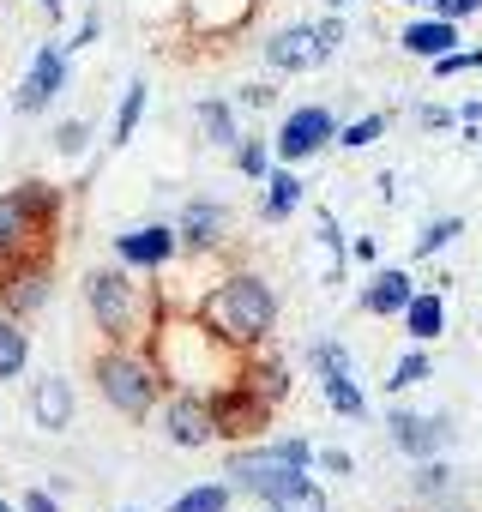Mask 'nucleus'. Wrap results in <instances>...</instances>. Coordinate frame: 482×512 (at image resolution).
<instances>
[{
	"instance_id": "1",
	"label": "nucleus",
	"mask_w": 482,
	"mask_h": 512,
	"mask_svg": "<svg viewBox=\"0 0 482 512\" xmlns=\"http://www.w3.org/2000/svg\"><path fill=\"white\" fill-rule=\"evenodd\" d=\"M193 314H199L235 356H248V350L272 344V332H278V290H272L260 272H229V278H217V284L199 296Z\"/></svg>"
},
{
	"instance_id": "2",
	"label": "nucleus",
	"mask_w": 482,
	"mask_h": 512,
	"mask_svg": "<svg viewBox=\"0 0 482 512\" xmlns=\"http://www.w3.org/2000/svg\"><path fill=\"white\" fill-rule=\"evenodd\" d=\"M85 308L97 314V332L109 344H151V332L163 326V308L157 296L133 278V266H97L85 272Z\"/></svg>"
},
{
	"instance_id": "3",
	"label": "nucleus",
	"mask_w": 482,
	"mask_h": 512,
	"mask_svg": "<svg viewBox=\"0 0 482 512\" xmlns=\"http://www.w3.org/2000/svg\"><path fill=\"white\" fill-rule=\"evenodd\" d=\"M91 380H97L103 404L115 416H127V422H145L169 398V380H163L151 344H109V350H97L91 356Z\"/></svg>"
},
{
	"instance_id": "4",
	"label": "nucleus",
	"mask_w": 482,
	"mask_h": 512,
	"mask_svg": "<svg viewBox=\"0 0 482 512\" xmlns=\"http://www.w3.org/2000/svg\"><path fill=\"white\" fill-rule=\"evenodd\" d=\"M61 187L49 181H19L0 193V272L31 260V253H55V229H61Z\"/></svg>"
},
{
	"instance_id": "5",
	"label": "nucleus",
	"mask_w": 482,
	"mask_h": 512,
	"mask_svg": "<svg viewBox=\"0 0 482 512\" xmlns=\"http://www.w3.org/2000/svg\"><path fill=\"white\" fill-rule=\"evenodd\" d=\"M320 464V452L302 440V434H284V440H241V446H229V464H223V476H229V488H241V494H272L278 482H290V476H308Z\"/></svg>"
},
{
	"instance_id": "6",
	"label": "nucleus",
	"mask_w": 482,
	"mask_h": 512,
	"mask_svg": "<svg viewBox=\"0 0 482 512\" xmlns=\"http://www.w3.org/2000/svg\"><path fill=\"white\" fill-rule=\"evenodd\" d=\"M49 296H55V253H31V260H19V266L0 272V308H7L13 320L43 314Z\"/></svg>"
},
{
	"instance_id": "7",
	"label": "nucleus",
	"mask_w": 482,
	"mask_h": 512,
	"mask_svg": "<svg viewBox=\"0 0 482 512\" xmlns=\"http://www.w3.org/2000/svg\"><path fill=\"white\" fill-rule=\"evenodd\" d=\"M326 145H338V121H332L326 103H302V109H290L284 127H278V139H272L278 163H308V157H320Z\"/></svg>"
},
{
	"instance_id": "8",
	"label": "nucleus",
	"mask_w": 482,
	"mask_h": 512,
	"mask_svg": "<svg viewBox=\"0 0 482 512\" xmlns=\"http://www.w3.org/2000/svg\"><path fill=\"white\" fill-rule=\"evenodd\" d=\"M163 434L181 452L211 446L217 440V404H211V392H169L163 398Z\"/></svg>"
},
{
	"instance_id": "9",
	"label": "nucleus",
	"mask_w": 482,
	"mask_h": 512,
	"mask_svg": "<svg viewBox=\"0 0 482 512\" xmlns=\"http://www.w3.org/2000/svg\"><path fill=\"white\" fill-rule=\"evenodd\" d=\"M211 404H217V440H235L241 446V440H260V428H272V404L241 386V374L229 386H217Z\"/></svg>"
},
{
	"instance_id": "10",
	"label": "nucleus",
	"mask_w": 482,
	"mask_h": 512,
	"mask_svg": "<svg viewBox=\"0 0 482 512\" xmlns=\"http://www.w3.org/2000/svg\"><path fill=\"white\" fill-rule=\"evenodd\" d=\"M181 253V229L175 223H133L115 235V260L133 266V272H163Z\"/></svg>"
},
{
	"instance_id": "11",
	"label": "nucleus",
	"mask_w": 482,
	"mask_h": 512,
	"mask_svg": "<svg viewBox=\"0 0 482 512\" xmlns=\"http://www.w3.org/2000/svg\"><path fill=\"white\" fill-rule=\"evenodd\" d=\"M61 91H67V43H43V49L31 55V73H25L13 109H19V115H43Z\"/></svg>"
},
{
	"instance_id": "12",
	"label": "nucleus",
	"mask_w": 482,
	"mask_h": 512,
	"mask_svg": "<svg viewBox=\"0 0 482 512\" xmlns=\"http://www.w3.org/2000/svg\"><path fill=\"white\" fill-rule=\"evenodd\" d=\"M386 440L404 458H440L446 440H452V422L446 416H428V410H392L386 416Z\"/></svg>"
},
{
	"instance_id": "13",
	"label": "nucleus",
	"mask_w": 482,
	"mask_h": 512,
	"mask_svg": "<svg viewBox=\"0 0 482 512\" xmlns=\"http://www.w3.org/2000/svg\"><path fill=\"white\" fill-rule=\"evenodd\" d=\"M266 61H272L278 73H314V67L332 61V49H326L320 25H284V31L266 37Z\"/></svg>"
},
{
	"instance_id": "14",
	"label": "nucleus",
	"mask_w": 482,
	"mask_h": 512,
	"mask_svg": "<svg viewBox=\"0 0 482 512\" xmlns=\"http://www.w3.org/2000/svg\"><path fill=\"white\" fill-rule=\"evenodd\" d=\"M260 0H181V19L193 25V37L217 43V37H235L241 25H254Z\"/></svg>"
},
{
	"instance_id": "15",
	"label": "nucleus",
	"mask_w": 482,
	"mask_h": 512,
	"mask_svg": "<svg viewBox=\"0 0 482 512\" xmlns=\"http://www.w3.org/2000/svg\"><path fill=\"white\" fill-rule=\"evenodd\" d=\"M241 386H248L254 398H266V404L278 410V404L290 398V386H296V380H290V362H284L272 344H260V350L241 356Z\"/></svg>"
},
{
	"instance_id": "16",
	"label": "nucleus",
	"mask_w": 482,
	"mask_h": 512,
	"mask_svg": "<svg viewBox=\"0 0 482 512\" xmlns=\"http://www.w3.org/2000/svg\"><path fill=\"white\" fill-rule=\"evenodd\" d=\"M464 37H458V19H440V13H428V19H410L404 31H398V49L410 55V61H440V55H452Z\"/></svg>"
},
{
	"instance_id": "17",
	"label": "nucleus",
	"mask_w": 482,
	"mask_h": 512,
	"mask_svg": "<svg viewBox=\"0 0 482 512\" xmlns=\"http://www.w3.org/2000/svg\"><path fill=\"white\" fill-rule=\"evenodd\" d=\"M416 278L404 272V266H380L374 278H368V290H362V314H374V320H398L410 302H416Z\"/></svg>"
},
{
	"instance_id": "18",
	"label": "nucleus",
	"mask_w": 482,
	"mask_h": 512,
	"mask_svg": "<svg viewBox=\"0 0 482 512\" xmlns=\"http://www.w3.org/2000/svg\"><path fill=\"white\" fill-rule=\"evenodd\" d=\"M175 229H181V253H217L223 235H229V211L211 205V199H193Z\"/></svg>"
},
{
	"instance_id": "19",
	"label": "nucleus",
	"mask_w": 482,
	"mask_h": 512,
	"mask_svg": "<svg viewBox=\"0 0 482 512\" xmlns=\"http://www.w3.org/2000/svg\"><path fill=\"white\" fill-rule=\"evenodd\" d=\"M31 422L37 428H49V434H61V428H73V386L61 380V374H43V380H31Z\"/></svg>"
},
{
	"instance_id": "20",
	"label": "nucleus",
	"mask_w": 482,
	"mask_h": 512,
	"mask_svg": "<svg viewBox=\"0 0 482 512\" xmlns=\"http://www.w3.org/2000/svg\"><path fill=\"white\" fill-rule=\"evenodd\" d=\"M398 326H404L410 344H434V338L446 332V290H440V284H434V290H416V302L398 314Z\"/></svg>"
},
{
	"instance_id": "21",
	"label": "nucleus",
	"mask_w": 482,
	"mask_h": 512,
	"mask_svg": "<svg viewBox=\"0 0 482 512\" xmlns=\"http://www.w3.org/2000/svg\"><path fill=\"white\" fill-rule=\"evenodd\" d=\"M302 199H308V187H302L296 163H278V169L266 175V199H260V217H266V223H284V217H296V211H302Z\"/></svg>"
},
{
	"instance_id": "22",
	"label": "nucleus",
	"mask_w": 482,
	"mask_h": 512,
	"mask_svg": "<svg viewBox=\"0 0 482 512\" xmlns=\"http://www.w3.org/2000/svg\"><path fill=\"white\" fill-rule=\"evenodd\" d=\"M193 121H199L205 145H217V151H235V145H241L235 103H223V97H199V103H193Z\"/></svg>"
},
{
	"instance_id": "23",
	"label": "nucleus",
	"mask_w": 482,
	"mask_h": 512,
	"mask_svg": "<svg viewBox=\"0 0 482 512\" xmlns=\"http://www.w3.org/2000/svg\"><path fill=\"white\" fill-rule=\"evenodd\" d=\"M260 506H266V512H332V500H326V488H320L314 476L278 482L272 494H260Z\"/></svg>"
},
{
	"instance_id": "24",
	"label": "nucleus",
	"mask_w": 482,
	"mask_h": 512,
	"mask_svg": "<svg viewBox=\"0 0 482 512\" xmlns=\"http://www.w3.org/2000/svg\"><path fill=\"white\" fill-rule=\"evenodd\" d=\"M320 398L338 410V416H368V398H362V386H356V368H338V374H320Z\"/></svg>"
},
{
	"instance_id": "25",
	"label": "nucleus",
	"mask_w": 482,
	"mask_h": 512,
	"mask_svg": "<svg viewBox=\"0 0 482 512\" xmlns=\"http://www.w3.org/2000/svg\"><path fill=\"white\" fill-rule=\"evenodd\" d=\"M31 362V338H25V320H0V380H19Z\"/></svg>"
},
{
	"instance_id": "26",
	"label": "nucleus",
	"mask_w": 482,
	"mask_h": 512,
	"mask_svg": "<svg viewBox=\"0 0 482 512\" xmlns=\"http://www.w3.org/2000/svg\"><path fill=\"white\" fill-rule=\"evenodd\" d=\"M145 103H151V85H145V79H133V85L121 91V109H115V133H109V145H127V139L139 133V121H145Z\"/></svg>"
},
{
	"instance_id": "27",
	"label": "nucleus",
	"mask_w": 482,
	"mask_h": 512,
	"mask_svg": "<svg viewBox=\"0 0 482 512\" xmlns=\"http://www.w3.org/2000/svg\"><path fill=\"white\" fill-rule=\"evenodd\" d=\"M458 235H464V217H458V211L428 217V223H422V235H416V260H434V253H440V247H452Z\"/></svg>"
},
{
	"instance_id": "28",
	"label": "nucleus",
	"mask_w": 482,
	"mask_h": 512,
	"mask_svg": "<svg viewBox=\"0 0 482 512\" xmlns=\"http://www.w3.org/2000/svg\"><path fill=\"white\" fill-rule=\"evenodd\" d=\"M229 482H199V488H187V494H175L169 500V512H229Z\"/></svg>"
},
{
	"instance_id": "29",
	"label": "nucleus",
	"mask_w": 482,
	"mask_h": 512,
	"mask_svg": "<svg viewBox=\"0 0 482 512\" xmlns=\"http://www.w3.org/2000/svg\"><path fill=\"white\" fill-rule=\"evenodd\" d=\"M428 374H434V356L416 344V350H404V356L392 362V380H386V392H410V386H422Z\"/></svg>"
},
{
	"instance_id": "30",
	"label": "nucleus",
	"mask_w": 482,
	"mask_h": 512,
	"mask_svg": "<svg viewBox=\"0 0 482 512\" xmlns=\"http://www.w3.org/2000/svg\"><path fill=\"white\" fill-rule=\"evenodd\" d=\"M229 157H235V169H241V175H248V181H266V175L278 169V163H272L278 151H272L266 139H241V145H235Z\"/></svg>"
},
{
	"instance_id": "31",
	"label": "nucleus",
	"mask_w": 482,
	"mask_h": 512,
	"mask_svg": "<svg viewBox=\"0 0 482 512\" xmlns=\"http://www.w3.org/2000/svg\"><path fill=\"white\" fill-rule=\"evenodd\" d=\"M386 127H392V121H386L380 109H374V115H356L350 127H338V145H344V151H368V145L386 139Z\"/></svg>"
},
{
	"instance_id": "32",
	"label": "nucleus",
	"mask_w": 482,
	"mask_h": 512,
	"mask_svg": "<svg viewBox=\"0 0 482 512\" xmlns=\"http://www.w3.org/2000/svg\"><path fill=\"white\" fill-rule=\"evenodd\" d=\"M452 482H458V476H452V464H446V458H416V482H410V488H416L422 500L452 494Z\"/></svg>"
},
{
	"instance_id": "33",
	"label": "nucleus",
	"mask_w": 482,
	"mask_h": 512,
	"mask_svg": "<svg viewBox=\"0 0 482 512\" xmlns=\"http://www.w3.org/2000/svg\"><path fill=\"white\" fill-rule=\"evenodd\" d=\"M49 139H55L61 157H85V151H91V121H61Z\"/></svg>"
},
{
	"instance_id": "34",
	"label": "nucleus",
	"mask_w": 482,
	"mask_h": 512,
	"mask_svg": "<svg viewBox=\"0 0 482 512\" xmlns=\"http://www.w3.org/2000/svg\"><path fill=\"white\" fill-rule=\"evenodd\" d=\"M308 368H314V374H338V368H356V362H350V350H344L338 338H320V344L308 350Z\"/></svg>"
},
{
	"instance_id": "35",
	"label": "nucleus",
	"mask_w": 482,
	"mask_h": 512,
	"mask_svg": "<svg viewBox=\"0 0 482 512\" xmlns=\"http://www.w3.org/2000/svg\"><path fill=\"white\" fill-rule=\"evenodd\" d=\"M458 73H482V49H452L434 61V79H458Z\"/></svg>"
},
{
	"instance_id": "36",
	"label": "nucleus",
	"mask_w": 482,
	"mask_h": 512,
	"mask_svg": "<svg viewBox=\"0 0 482 512\" xmlns=\"http://www.w3.org/2000/svg\"><path fill=\"white\" fill-rule=\"evenodd\" d=\"M428 13H440V19H458V25H464V19H476V13H482V0H434Z\"/></svg>"
},
{
	"instance_id": "37",
	"label": "nucleus",
	"mask_w": 482,
	"mask_h": 512,
	"mask_svg": "<svg viewBox=\"0 0 482 512\" xmlns=\"http://www.w3.org/2000/svg\"><path fill=\"white\" fill-rule=\"evenodd\" d=\"M416 121H422L428 133H440V127H458V109H440V103H422V109H416Z\"/></svg>"
},
{
	"instance_id": "38",
	"label": "nucleus",
	"mask_w": 482,
	"mask_h": 512,
	"mask_svg": "<svg viewBox=\"0 0 482 512\" xmlns=\"http://www.w3.org/2000/svg\"><path fill=\"white\" fill-rule=\"evenodd\" d=\"M320 470H332V476H350V470H356V458H350V452H338V446H326V452H320Z\"/></svg>"
},
{
	"instance_id": "39",
	"label": "nucleus",
	"mask_w": 482,
	"mask_h": 512,
	"mask_svg": "<svg viewBox=\"0 0 482 512\" xmlns=\"http://www.w3.org/2000/svg\"><path fill=\"white\" fill-rule=\"evenodd\" d=\"M19 512H61V500H55L49 488H31V494L19 500Z\"/></svg>"
},
{
	"instance_id": "40",
	"label": "nucleus",
	"mask_w": 482,
	"mask_h": 512,
	"mask_svg": "<svg viewBox=\"0 0 482 512\" xmlns=\"http://www.w3.org/2000/svg\"><path fill=\"white\" fill-rule=\"evenodd\" d=\"M241 109H272V85H241Z\"/></svg>"
},
{
	"instance_id": "41",
	"label": "nucleus",
	"mask_w": 482,
	"mask_h": 512,
	"mask_svg": "<svg viewBox=\"0 0 482 512\" xmlns=\"http://www.w3.org/2000/svg\"><path fill=\"white\" fill-rule=\"evenodd\" d=\"M97 37H103V19H97V13H85V25H79V37H73L67 49H91Z\"/></svg>"
},
{
	"instance_id": "42",
	"label": "nucleus",
	"mask_w": 482,
	"mask_h": 512,
	"mask_svg": "<svg viewBox=\"0 0 482 512\" xmlns=\"http://www.w3.org/2000/svg\"><path fill=\"white\" fill-rule=\"evenodd\" d=\"M320 37H326V49L338 55V49H344V19H338V13H332V19H320Z\"/></svg>"
},
{
	"instance_id": "43",
	"label": "nucleus",
	"mask_w": 482,
	"mask_h": 512,
	"mask_svg": "<svg viewBox=\"0 0 482 512\" xmlns=\"http://www.w3.org/2000/svg\"><path fill=\"white\" fill-rule=\"evenodd\" d=\"M350 253H356L362 266H374V260H380V247H374V235H356V241H350Z\"/></svg>"
},
{
	"instance_id": "44",
	"label": "nucleus",
	"mask_w": 482,
	"mask_h": 512,
	"mask_svg": "<svg viewBox=\"0 0 482 512\" xmlns=\"http://www.w3.org/2000/svg\"><path fill=\"white\" fill-rule=\"evenodd\" d=\"M458 121H464V127H482V97H470V103L458 109Z\"/></svg>"
},
{
	"instance_id": "45",
	"label": "nucleus",
	"mask_w": 482,
	"mask_h": 512,
	"mask_svg": "<svg viewBox=\"0 0 482 512\" xmlns=\"http://www.w3.org/2000/svg\"><path fill=\"white\" fill-rule=\"evenodd\" d=\"M326 7H332V13H344V7H356V0H326Z\"/></svg>"
},
{
	"instance_id": "46",
	"label": "nucleus",
	"mask_w": 482,
	"mask_h": 512,
	"mask_svg": "<svg viewBox=\"0 0 482 512\" xmlns=\"http://www.w3.org/2000/svg\"><path fill=\"white\" fill-rule=\"evenodd\" d=\"M398 7H434V0H398Z\"/></svg>"
},
{
	"instance_id": "47",
	"label": "nucleus",
	"mask_w": 482,
	"mask_h": 512,
	"mask_svg": "<svg viewBox=\"0 0 482 512\" xmlns=\"http://www.w3.org/2000/svg\"><path fill=\"white\" fill-rule=\"evenodd\" d=\"M43 7H49V19H55V13H61V0H43Z\"/></svg>"
},
{
	"instance_id": "48",
	"label": "nucleus",
	"mask_w": 482,
	"mask_h": 512,
	"mask_svg": "<svg viewBox=\"0 0 482 512\" xmlns=\"http://www.w3.org/2000/svg\"><path fill=\"white\" fill-rule=\"evenodd\" d=\"M0 512H19V506H13V500H7V494H0Z\"/></svg>"
},
{
	"instance_id": "49",
	"label": "nucleus",
	"mask_w": 482,
	"mask_h": 512,
	"mask_svg": "<svg viewBox=\"0 0 482 512\" xmlns=\"http://www.w3.org/2000/svg\"><path fill=\"white\" fill-rule=\"evenodd\" d=\"M0 320H7V308H0Z\"/></svg>"
},
{
	"instance_id": "50",
	"label": "nucleus",
	"mask_w": 482,
	"mask_h": 512,
	"mask_svg": "<svg viewBox=\"0 0 482 512\" xmlns=\"http://www.w3.org/2000/svg\"><path fill=\"white\" fill-rule=\"evenodd\" d=\"M127 512H133V506H127Z\"/></svg>"
}]
</instances>
